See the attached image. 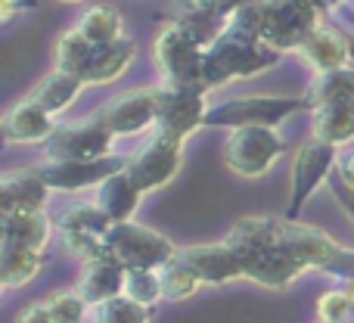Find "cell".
<instances>
[{"mask_svg":"<svg viewBox=\"0 0 354 323\" xmlns=\"http://www.w3.org/2000/svg\"><path fill=\"white\" fill-rule=\"evenodd\" d=\"M159 106H162V84L131 87L124 93H115L97 116L103 118L106 128L115 137H140L147 131H156Z\"/></svg>","mask_w":354,"mask_h":323,"instance_id":"obj_10","label":"cell"},{"mask_svg":"<svg viewBox=\"0 0 354 323\" xmlns=\"http://www.w3.org/2000/svg\"><path fill=\"white\" fill-rule=\"evenodd\" d=\"M124 277L128 270L109 255H100L91 258V261L81 264V274H78V293L84 295L91 305H103V302H112L118 295H124Z\"/></svg>","mask_w":354,"mask_h":323,"instance_id":"obj_19","label":"cell"},{"mask_svg":"<svg viewBox=\"0 0 354 323\" xmlns=\"http://www.w3.org/2000/svg\"><path fill=\"white\" fill-rule=\"evenodd\" d=\"M53 233L56 221L50 218V212H16L3 214L0 221V246H19V249H35L47 255Z\"/></svg>","mask_w":354,"mask_h":323,"instance_id":"obj_18","label":"cell"},{"mask_svg":"<svg viewBox=\"0 0 354 323\" xmlns=\"http://www.w3.org/2000/svg\"><path fill=\"white\" fill-rule=\"evenodd\" d=\"M78 31L93 44V47H103V44H115L124 37V19L122 12L112 3H93L87 6L78 16Z\"/></svg>","mask_w":354,"mask_h":323,"instance_id":"obj_26","label":"cell"},{"mask_svg":"<svg viewBox=\"0 0 354 323\" xmlns=\"http://www.w3.org/2000/svg\"><path fill=\"white\" fill-rule=\"evenodd\" d=\"M12 323H53V314H50L47 302H31V305H25L22 311L16 314Z\"/></svg>","mask_w":354,"mask_h":323,"instance_id":"obj_35","label":"cell"},{"mask_svg":"<svg viewBox=\"0 0 354 323\" xmlns=\"http://www.w3.org/2000/svg\"><path fill=\"white\" fill-rule=\"evenodd\" d=\"M37 6H41V0H0V19L10 25L16 16L37 10Z\"/></svg>","mask_w":354,"mask_h":323,"instance_id":"obj_36","label":"cell"},{"mask_svg":"<svg viewBox=\"0 0 354 323\" xmlns=\"http://www.w3.org/2000/svg\"><path fill=\"white\" fill-rule=\"evenodd\" d=\"M311 137L333 143L336 149H348L354 143V100L311 109Z\"/></svg>","mask_w":354,"mask_h":323,"instance_id":"obj_24","label":"cell"},{"mask_svg":"<svg viewBox=\"0 0 354 323\" xmlns=\"http://www.w3.org/2000/svg\"><path fill=\"white\" fill-rule=\"evenodd\" d=\"M159 277H162V293H165V302H187L202 289L199 277H196L193 270L180 261V258L168 261L165 268L159 270Z\"/></svg>","mask_w":354,"mask_h":323,"instance_id":"obj_30","label":"cell"},{"mask_svg":"<svg viewBox=\"0 0 354 323\" xmlns=\"http://www.w3.org/2000/svg\"><path fill=\"white\" fill-rule=\"evenodd\" d=\"M336 196H339V202H342V212L348 214V221L354 224V193L351 190H345L342 183H339V190H336Z\"/></svg>","mask_w":354,"mask_h":323,"instance_id":"obj_39","label":"cell"},{"mask_svg":"<svg viewBox=\"0 0 354 323\" xmlns=\"http://www.w3.org/2000/svg\"><path fill=\"white\" fill-rule=\"evenodd\" d=\"M93 50H97V47H93V44L81 35L78 25H72V28H66L59 35V41H56V68L81 75Z\"/></svg>","mask_w":354,"mask_h":323,"instance_id":"obj_29","label":"cell"},{"mask_svg":"<svg viewBox=\"0 0 354 323\" xmlns=\"http://www.w3.org/2000/svg\"><path fill=\"white\" fill-rule=\"evenodd\" d=\"M283 53H277L274 47H268L264 41H252V37L233 35L224 31L212 47L205 50V87L208 93L218 87L230 84L239 78H255V75L268 72L280 62Z\"/></svg>","mask_w":354,"mask_h":323,"instance_id":"obj_2","label":"cell"},{"mask_svg":"<svg viewBox=\"0 0 354 323\" xmlns=\"http://www.w3.org/2000/svg\"><path fill=\"white\" fill-rule=\"evenodd\" d=\"M56 3H81V0H56Z\"/></svg>","mask_w":354,"mask_h":323,"instance_id":"obj_41","label":"cell"},{"mask_svg":"<svg viewBox=\"0 0 354 323\" xmlns=\"http://www.w3.org/2000/svg\"><path fill=\"white\" fill-rule=\"evenodd\" d=\"M149 314H153L149 308L131 302L128 295H118V299H112V302L93 305L91 323H153Z\"/></svg>","mask_w":354,"mask_h":323,"instance_id":"obj_33","label":"cell"},{"mask_svg":"<svg viewBox=\"0 0 354 323\" xmlns=\"http://www.w3.org/2000/svg\"><path fill=\"white\" fill-rule=\"evenodd\" d=\"M339 153L333 143H324L317 137H308L292 156V171H289V202L283 218L299 221L301 208L311 202V196L330 181V174L339 165Z\"/></svg>","mask_w":354,"mask_h":323,"instance_id":"obj_7","label":"cell"},{"mask_svg":"<svg viewBox=\"0 0 354 323\" xmlns=\"http://www.w3.org/2000/svg\"><path fill=\"white\" fill-rule=\"evenodd\" d=\"M280 224L283 218L249 214V218H239L224 237L243 261L245 280L258 283L264 289H289L301 274H308L305 264L283 243Z\"/></svg>","mask_w":354,"mask_h":323,"instance_id":"obj_1","label":"cell"},{"mask_svg":"<svg viewBox=\"0 0 354 323\" xmlns=\"http://www.w3.org/2000/svg\"><path fill=\"white\" fill-rule=\"evenodd\" d=\"M336 174H339V183L354 193V147H348V149H342V153H339Z\"/></svg>","mask_w":354,"mask_h":323,"instance_id":"obj_37","label":"cell"},{"mask_svg":"<svg viewBox=\"0 0 354 323\" xmlns=\"http://www.w3.org/2000/svg\"><path fill=\"white\" fill-rule=\"evenodd\" d=\"M171 22L180 25V28L187 31L196 44H202L205 50L227 31V19L218 16L205 0H177L171 10Z\"/></svg>","mask_w":354,"mask_h":323,"instance_id":"obj_23","label":"cell"},{"mask_svg":"<svg viewBox=\"0 0 354 323\" xmlns=\"http://www.w3.org/2000/svg\"><path fill=\"white\" fill-rule=\"evenodd\" d=\"M106 255L115 258L124 270H162L168 261L177 258V249L165 233L153 230L137 221H124V224H112L103 243Z\"/></svg>","mask_w":354,"mask_h":323,"instance_id":"obj_4","label":"cell"},{"mask_svg":"<svg viewBox=\"0 0 354 323\" xmlns=\"http://www.w3.org/2000/svg\"><path fill=\"white\" fill-rule=\"evenodd\" d=\"M286 153L280 128H236L224 140V165L239 177H261Z\"/></svg>","mask_w":354,"mask_h":323,"instance_id":"obj_8","label":"cell"},{"mask_svg":"<svg viewBox=\"0 0 354 323\" xmlns=\"http://www.w3.org/2000/svg\"><path fill=\"white\" fill-rule=\"evenodd\" d=\"M56 128H59V122L47 109H41L31 97L12 103L3 116V140L12 147H44Z\"/></svg>","mask_w":354,"mask_h":323,"instance_id":"obj_15","label":"cell"},{"mask_svg":"<svg viewBox=\"0 0 354 323\" xmlns=\"http://www.w3.org/2000/svg\"><path fill=\"white\" fill-rule=\"evenodd\" d=\"M143 190L134 183V177L128 174V168L115 171L112 177H106L97 190H93V202L103 208V214L112 224H124V221H134L137 208H140Z\"/></svg>","mask_w":354,"mask_h":323,"instance_id":"obj_20","label":"cell"},{"mask_svg":"<svg viewBox=\"0 0 354 323\" xmlns=\"http://www.w3.org/2000/svg\"><path fill=\"white\" fill-rule=\"evenodd\" d=\"M299 112H311V103L301 97H283V93H249L233 97L224 103H212L205 116V128H280Z\"/></svg>","mask_w":354,"mask_h":323,"instance_id":"obj_3","label":"cell"},{"mask_svg":"<svg viewBox=\"0 0 354 323\" xmlns=\"http://www.w3.org/2000/svg\"><path fill=\"white\" fill-rule=\"evenodd\" d=\"M134 59H137V44L131 37H122L115 44H103V47H97L91 53L81 78H84L87 87H106L122 78L134 66Z\"/></svg>","mask_w":354,"mask_h":323,"instance_id":"obj_21","label":"cell"},{"mask_svg":"<svg viewBox=\"0 0 354 323\" xmlns=\"http://www.w3.org/2000/svg\"><path fill=\"white\" fill-rule=\"evenodd\" d=\"M342 286H345V289H348V295H351V305H354V277H351V280H345V283H342Z\"/></svg>","mask_w":354,"mask_h":323,"instance_id":"obj_40","label":"cell"},{"mask_svg":"<svg viewBox=\"0 0 354 323\" xmlns=\"http://www.w3.org/2000/svg\"><path fill=\"white\" fill-rule=\"evenodd\" d=\"M56 233H91V237H103L109 233L112 221L103 214L97 202H72L56 214Z\"/></svg>","mask_w":354,"mask_h":323,"instance_id":"obj_28","label":"cell"},{"mask_svg":"<svg viewBox=\"0 0 354 323\" xmlns=\"http://www.w3.org/2000/svg\"><path fill=\"white\" fill-rule=\"evenodd\" d=\"M53 190L41 177V171L31 168H16L6 171L0 181V212L16 214V212H47V202Z\"/></svg>","mask_w":354,"mask_h":323,"instance_id":"obj_16","label":"cell"},{"mask_svg":"<svg viewBox=\"0 0 354 323\" xmlns=\"http://www.w3.org/2000/svg\"><path fill=\"white\" fill-rule=\"evenodd\" d=\"M177 258L199 277L202 286H227V283L245 280L243 261H239L236 249L227 239L221 243H199V246H180Z\"/></svg>","mask_w":354,"mask_h":323,"instance_id":"obj_14","label":"cell"},{"mask_svg":"<svg viewBox=\"0 0 354 323\" xmlns=\"http://www.w3.org/2000/svg\"><path fill=\"white\" fill-rule=\"evenodd\" d=\"M153 59L165 87H205V47L196 44L180 25L168 22L153 41Z\"/></svg>","mask_w":354,"mask_h":323,"instance_id":"obj_6","label":"cell"},{"mask_svg":"<svg viewBox=\"0 0 354 323\" xmlns=\"http://www.w3.org/2000/svg\"><path fill=\"white\" fill-rule=\"evenodd\" d=\"M208 6H212L218 16H224V19H230L233 12H239V10H245V6H252V3H258V0H205Z\"/></svg>","mask_w":354,"mask_h":323,"instance_id":"obj_38","label":"cell"},{"mask_svg":"<svg viewBox=\"0 0 354 323\" xmlns=\"http://www.w3.org/2000/svg\"><path fill=\"white\" fill-rule=\"evenodd\" d=\"M44 302H47L50 314H53V323H91L93 305L78 293V286L75 289H59V293H53L50 299H44Z\"/></svg>","mask_w":354,"mask_h":323,"instance_id":"obj_31","label":"cell"},{"mask_svg":"<svg viewBox=\"0 0 354 323\" xmlns=\"http://www.w3.org/2000/svg\"><path fill=\"white\" fill-rule=\"evenodd\" d=\"M299 59L305 62L308 68L317 72H333V68H342V66H354L351 62V41L342 35L339 28L333 25L320 22L311 35L301 41V47L295 50Z\"/></svg>","mask_w":354,"mask_h":323,"instance_id":"obj_17","label":"cell"},{"mask_svg":"<svg viewBox=\"0 0 354 323\" xmlns=\"http://www.w3.org/2000/svg\"><path fill=\"white\" fill-rule=\"evenodd\" d=\"M124 295L131 302H137V305L149 308V311L156 305H162L165 293H162L159 270H128V277H124Z\"/></svg>","mask_w":354,"mask_h":323,"instance_id":"obj_32","label":"cell"},{"mask_svg":"<svg viewBox=\"0 0 354 323\" xmlns=\"http://www.w3.org/2000/svg\"><path fill=\"white\" fill-rule=\"evenodd\" d=\"M115 140L118 137L93 112L87 118H78V122H62L53 131V137L44 143V159H103V156L115 153L112 149Z\"/></svg>","mask_w":354,"mask_h":323,"instance_id":"obj_9","label":"cell"},{"mask_svg":"<svg viewBox=\"0 0 354 323\" xmlns=\"http://www.w3.org/2000/svg\"><path fill=\"white\" fill-rule=\"evenodd\" d=\"M208 91L202 87H165L162 84V106L156 134H165L177 143H187L196 131L205 128L208 116Z\"/></svg>","mask_w":354,"mask_h":323,"instance_id":"obj_13","label":"cell"},{"mask_svg":"<svg viewBox=\"0 0 354 323\" xmlns=\"http://www.w3.org/2000/svg\"><path fill=\"white\" fill-rule=\"evenodd\" d=\"M314 317L317 323H354V305L345 286H333L314 305Z\"/></svg>","mask_w":354,"mask_h":323,"instance_id":"obj_34","label":"cell"},{"mask_svg":"<svg viewBox=\"0 0 354 323\" xmlns=\"http://www.w3.org/2000/svg\"><path fill=\"white\" fill-rule=\"evenodd\" d=\"M180 165H183V143L149 131V140H143L128 156V174L134 177V183L143 193H156V190L168 187L174 181Z\"/></svg>","mask_w":354,"mask_h":323,"instance_id":"obj_11","label":"cell"},{"mask_svg":"<svg viewBox=\"0 0 354 323\" xmlns=\"http://www.w3.org/2000/svg\"><path fill=\"white\" fill-rule=\"evenodd\" d=\"M47 187L53 193H84V190H97L106 177L115 171L128 168V156H103V159H41L35 165Z\"/></svg>","mask_w":354,"mask_h":323,"instance_id":"obj_12","label":"cell"},{"mask_svg":"<svg viewBox=\"0 0 354 323\" xmlns=\"http://www.w3.org/2000/svg\"><path fill=\"white\" fill-rule=\"evenodd\" d=\"M261 41L277 53H295L308 35L324 22L317 0H258Z\"/></svg>","mask_w":354,"mask_h":323,"instance_id":"obj_5","label":"cell"},{"mask_svg":"<svg viewBox=\"0 0 354 323\" xmlns=\"http://www.w3.org/2000/svg\"><path fill=\"white\" fill-rule=\"evenodd\" d=\"M41 270H44V252L0 246V286H3V293L25 289L28 283L37 280Z\"/></svg>","mask_w":354,"mask_h":323,"instance_id":"obj_25","label":"cell"},{"mask_svg":"<svg viewBox=\"0 0 354 323\" xmlns=\"http://www.w3.org/2000/svg\"><path fill=\"white\" fill-rule=\"evenodd\" d=\"M305 100L311 103V109L342 103V100H354V66L333 68V72H317L311 78V84L305 87Z\"/></svg>","mask_w":354,"mask_h":323,"instance_id":"obj_27","label":"cell"},{"mask_svg":"<svg viewBox=\"0 0 354 323\" xmlns=\"http://www.w3.org/2000/svg\"><path fill=\"white\" fill-rule=\"evenodd\" d=\"M84 87L87 84H84V78H81V75L53 68V72H47L35 87H31L28 97L35 100L41 109H47L53 118H59V116H66L75 103H78V97H81V91H84Z\"/></svg>","mask_w":354,"mask_h":323,"instance_id":"obj_22","label":"cell"}]
</instances>
